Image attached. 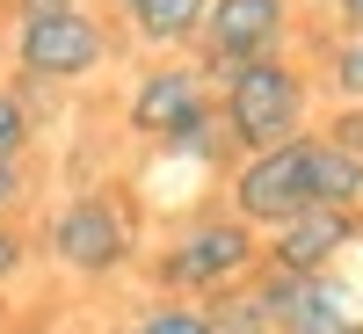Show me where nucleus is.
I'll return each instance as SVG.
<instances>
[{
  "mask_svg": "<svg viewBox=\"0 0 363 334\" xmlns=\"http://www.w3.org/2000/svg\"><path fill=\"white\" fill-rule=\"evenodd\" d=\"M116 334H218V313H211V298H153Z\"/></svg>",
  "mask_w": 363,
  "mask_h": 334,
  "instance_id": "nucleus-13",
  "label": "nucleus"
},
{
  "mask_svg": "<svg viewBox=\"0 0 363 334\" xmlns=\"http://www.w3.org/2000/svg\"><path fill=\"white\" fill-rule=\"evenodd\" d=\"M291 44H298V8L291 0H211L189 58L218 80L233 66H247V58H277Z\"/></svg>",
  "mask_w": 363,
  "mask_h": 334,
  "instance_id": "nucleus-6",
  "label": "nucleus"
},
{
  "mask_svg": "<svg viewBox=\"0 0 363 334\" xmlns=\"http://www.w3.org/2000/svg\"><path fill=\"white\" fill-rule=\"evenodd\" d=\"M15 334H51V327H15Z\"/></svg>",
  "mask_w": 363,
  "mask_h": 334,
  "instance_id": "nucleus-23",
  "label": "nucleus"
},
{
  "mask_svg": "<svg viewBox=\"0 0 363 334\" xmlns=\"http://www.w3.org/2000/svg\"><path fill=\"white\" fill-rule=\"evenodd\" d=\"M66 8H87V0H0L8 22H37V15H66Z\"/></svg>",
  "mask_w": 363,
  "mask_h": 334,
  "instance_id": "nucleus-20",
  "label": "nucleus"
},
{
  "mask_svg": "<svg viewBox=\"0 0 363 334\" xmlns=\"http://www.w3.org/2000/svg\"><path fill=\"white\" fill-rule=\"evenodd\" d=\"M211 15V0H138V8L124 15V37L145 51V58H174L196 44V29Z\"/></svg>",
  "mask_w": 363,
  "mask_h": 334,
  "instance_id": "nucleus-10",
  "label": "nucleus"
},
{
  "mask_svg": "<svg viewBox=\"0 0 363 334\" xmlns=\"http://www.w3.org/2000/svg\"><path fill=\"white\" fill-rule=\"evenodd\" d=\"M335 22L342 29H363V0H335Z\"/></svg>",
  "mask_w": 363,
  "mask_h": 334,
  "instance_id": "nucleus-21",
  "label": "nucleus"
},
{
  "mask_svg": "<svg viewBox=\"0 0 363 334\" xmlns=\"http://www.w3.org/2000/svg\"><path fill=\"white\" fill-rule=\"evenodd\" d=\"M211 313H218V334H277V320L247 298V284H240V291H218V298H211Z\"/></svg>",
  "mask_w": 363,
  "mask_h": 334,
  "instance_id": "nucleus-16",
  "label": "nucleus"
},
{
  "mask_svg": "<svg viewBox=\"0 0 363 334\" xmlns=\"http://www.w3.org/2000/svg\"><path fill=\"white\" fill-rule=\"evenodd\" d=\"M37 255H44L51 269H66V277H80V284H116L124 269H138L145 247H138V218H131L124 196L80 189V196H66V204L44 218Z\"/></svg>",
  "mask_w": 363,
  "mask_h": 334,
  "instance_id": "nucleus-3",
  "label": "nucleus"
},
{
  "mask_svg": "<svg viewBox=\"0 0 363 334\" xmlns=\"http://www.w3.org/2000/svg\"><path fill=\"white\" fill-rule=\"evenodd\" d=\"M95 8H102V15H116V22H124V15L138 8V0H95Z\"/></svg>",
  "mask_w": 363,
  "mask_h": 334,
  "instance_id": "nucleus-22",
  "label": "nucleus"
},
{
  "mask_svg": "<svg viewBox=\"0 0 363 334\" xmlns=\"http://www.w3.org/2000/svg\"><path fill=\"white\" fill-rule=\"evenodd\" d=\"M225 211H233V218H247L255 233H277L284 218L313 211V160H306V138L240 153V160L225 167Z\"/></svg>",
  "mask_w": 363,
  "mask_h": 334,
  "instance_id": "nucleus-5",
  "label": "nucleus"
},
{
  "mask_svg": "<svg viewBox=\"0 0 363 334\" xmlns=\"http://www.w3.org/2000/svg\"><path fill=\"white\" fill-rule=\"evenodd\" d=\"M247 298L277 320V334H363V298L320 269V277H284V269H255L247 277Z\"/></svg>",
  "mask_w": 363,
  "mask_h": 334,
  "instance_id": "nucleus-7",
  "label": "nucleus"
},
{
  "mask_svg": "<svg viewBox=\"0 0 363 334\" xmlns=\"http://www.w3.org/2000/svg\"><path fill=\"white\" fill-rule=\"evenodd\" d=\"M262 269V233L233 211H196L153 247V291L160 298H218L240 291Z\"/></svg>",
  "mask_w": 363,
  "mask_h": 334,
  "instance_id": "nucleus-2",
  "label": "nucleus"
},
{
  "mask_svg": "<svg viewBox=\"0 0 363 334\" xmlns=\"http://www.w3.org/2000/svg\"><path fill=\"white\" fill-rule=\"evenodd\" d=\"M218 102V87H211V73L196 66L189 51H174V58H145L138 80H131V95H124V131L145 138V145H160L174 138L182 124H189L196 109Z\"/></svg>",
  "mask_w": 363,
  "mask_h": 334,
  "instance_id": "nucleus-8",
  "label": "nucleus"
},
{
  "mask_svg": "<svg viewBox=\"0 0 363 334\" xmlns=\"http://www.w3.org/2000/svg\"><path fill=\"white\" fill-rule=\"evenodd\" d=\"M218 87V116H225V138L233 153H262V145H291L313 131V73L298 66L291 51L277 58H247L211 80Z\"/></svg>",
  "mask_w": 363,
  "mask_h": 334,
  "instance_id": "nucleus-1",
  "label": "nucleus"
},
{
  "mask_svg": "<svg viewBox=\"0 0 363 334\" xmlns=\"http://www.w3.org/2000/svg\"><path fill=\"white\" fill-rule=\"evenodd\" d=\"M306 160H313V204H327V211H363V153L335 145L327 131H306Z\"/></svg>",
  "mask_w": 363,
  "mask_h": 334,
  "instance_id": "nucleus-11",
  "label": "nucleus"
},
{
  "mask_svg": "<svg viewBox=\"0 0 363 334\" xmlns=\"http://www.w3.org/2000/svg\"><path fill=\"white\" fill-rule=\"evenodd\" d=\"M160 153L167 160H189V167H233L240 153H233V138H225V116H218V102H211V109H196L189 116V124H182L174 138H160Z\"/></svg>",
  "mask_w": 363,
  "mask_h": 334,
  "instance_id": "nucleus-12",
  "label": "nucleus"
},
{
  "mask_svg": "<svg viewBox=\"0 0 363 334\" xmlns=\"http://www.w3.org/2000/svg\"><path fill=\"white\" fill-rule=\"evenodd\" d=\"M327 95L363 102V29H342V37L327 44Z\"/></svg>",
  "mask_w": 363,
  "mask_h": 334,
  "instance_id": "nucleus-14",
  "label": "nucleus"
},
{
  "mask_svg": "<svg viewBox=\"0 0 363 334\" xmlns=\"http://www.w3.org/2000/svg\"><path fill=\"white\" fill-rule=\"evenodd\" d=\"M29 204V153L22 160H0V218H15Z\"/></svg>",
  "mask_w": 363,
  "mask_h": 334,
  "instance_id": "nucleus-19",
  "label": "nucleus"
},
{
  "mask_svg": "<svg viewBox=\"0 0 363 334\" xmlns=\"http://www.w3.org/2000/svg\"><path fill=\"white\" fill-rule=\"evenodd\" d=\"M363 240V211H298V218H284L277 233H262V262L284 269V277H320V269H335L349 247Z\"/></svg>",
  "mask_w": 363,
  "mask_h": 334,
  "instance_id": "nucleus-9",
  "label": "nucleus"
},
{
  "mask_svg": "<svg viewBox=\"0 0 363 334\" xmlns=\"http://www.w3.org/2000/svg\"><path fill=\"white\" fill-rule=\"evenodd\" d=\"M29 255H37V240H29L15 218H0V291H8L22 269H29Z\"/></svg>",
  "mask_w": 363,
  "mask_h": 334,
  "instance_id": "nucleus-17",
  "label": "nucleus"
},
{
  "mask_svg": "<svg viewBox=\"0 0 363 334\" xmlns=\"http://www.w3.org/2000/svg\"><path fill=\"white\" fill-rule=\"evenodd\" d=\"M8 58H15V87H80L116 58V29L87 0V8H66V15L8 22Z\"/></svg>",
  "mask_w": 363,
  "mask_h": 334,
  "instance_id": "nucleus-4",
  "label": "nucleus"
},
{
  "mask_svg": "<svg viewBox=\"0 0 363 334\" xmlns=\"http://www.w3.org/2000/svg\"><path fill=\"white\" fill-rule=\"evenodd\" d=\"M37 145V116H29L22 87H0V160H22Z\"/></svg>",
  "mask_w": 363,
  "mask_h": 334,
  "instance_id": "nucleus-15",
  "label": "nucleus"
},
{
  "mask_svg": "<svg viewBox=\"0 0 363 334\" xmlns=\"http://www.w3.org/2000/svg\"><path fill=\"white\" fill-rule=\"evenodd\" d=\"M335 145H349V153H363V102H335L327 109V124H320Z\"/></svg>",
  "mask_w": 363,
  "mask_h": 334,
  "instance_id": "nucleus-18",
  "label": "nucleus"
}]
</instances>
